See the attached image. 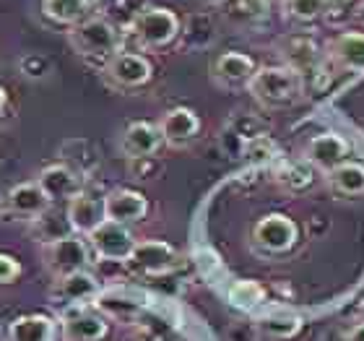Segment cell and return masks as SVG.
I'll return each mask as SVG.
<instances>
[{
    "label": "cell",
    "instance_id": "obj_1",
    "mask_svg": "<svg viewBox=\"0 0 364 341\" xmlns=\"http://www.w3.org/2000/svg\"><path fill=\"white\" fill-rule=\"evenodd\" d=\"M252 97L268 107L291 105L302 94V78L296 68H284V65H266L258 68L250 78Z\"/></svg>",
    "mask_w": 364,
    "mask_h": 341
},
{
    "label": "cell",
    "instance_id": "obj_2",
    "mask_svg": "<svg viewBox=\"0 0 364 341\" xmlns=\"http://www.w3.org/2000/svg\"><path fill=\"white\" fill-rule=\"evenodd\" d=\"M68 42L84 58H112L120 45V34L107 19H86L70 26Z\"/></svg>",
    "mask_w": 364,
    "mask_h": 341
},
{
    "label": "cell",
    "instance_id": "obj_3",
    "mask_svg": "<svg viewBox=\"0 0 364 341\" xmlns=\"http://www.w3.org/2000/svg\"><path fill=\"white\" fill-rule=\"evenodd\" d=\"M177 34H180V19L169 8H144L133 19V37L144 47H164L175 42Z\"/></svg>",
    "mask_w": 364,
    "mask_h": 341
},
{
    "label": "cell",
    "instance_id": "obj_4",
    "mask_svg": "<svg viewBox=\"0 0 364 341\" xmlns=\"http://www.w3.org/2000/svg\"><path fill=\"white\" fill-rule=\"evenodd\" d=\"M136 243L138 240L125 224H117V221L109 219L102 221L89 235L91 251L97 253L99 258H105V261H117V263H122V261H128L133 256Z\"/></svg>",
    "mask_w": 364,
    "mask_h": 341
},
{
    "label": "cell",
    "instance_id": "obj_5",
    "mask_svg": "<svg viewBox=\"0 0 364 341\" xmlns=\"http://www.w3.org/2000/svg\"><path fill=\"white\" fill-rule=\"evenodd\" d=\"M89 258H91L89 243L78 235H70L65 240L45 245V266L55 276H68V273L86 271Z\"/></svg>",
    "mask_w": 364,
    "mask_h": 341
},
{
    "label": "cell",
    "instance_id": "obj_6",
    "mask_svg": "<svg viewBox=\"0 0 364 341\" xmlns=\"http://www.w3.org/2000/svg\"><path fill=\"white\" fill-rule=\"evenodd\" d=\"M299 229L289 216L284 214H268L263 219H258L255 229H252V240L258 248L268 253H284L296 243Z\"/></svg>",
    "mask_w": 364,
    "mask_h": 341
},
{
    "label": "cell",
    "instance_id": "obj_7",
    "mask_svg": "<svg viewBox=\"0 0 364 341\" xmlns=\"http://www.w3.org/2000/svg\"><path fill=\"white\" fill-rule=\"evenodd\" d=\"M107 78L112 84L122 86V89H136V86H144L151 81V63L146 61L144 55L138 53H114L109 61H107L105 68Z\"/></svg>",
    "mask_w": 364,
    "mask_h": 341
},
{
    "label": "cell",
    "instance_id": "obj_8",
    "mask_svg": "<svg viewBox=\"0 0 364 341\" xmlns=\"http://www.w3.org/2000/svg\"><path fill=\"white\" fill-rule=\"evenodd\" d=\"M128 263L136 271L156 276V273H167L169 268H175L177 251L164 240H146V243H136V251L128 258Z\"/></svg>",
    "mask_w": 364,
    "mask_h": 341
},
{
    "label": "cell",
    "instance_id": "obj_9",
    "mask_svg": "<svg viewBox=\"0 0 364 341\" xmlns=\"http://www.w3.org/2000/svg\"><path fill=\"white\" fill-rule=\"evenodd\" d=\"M149 214V201H146L144 193L130 188L112 190L105 196V216L109 221H117V224H136Z\"/></svg>",
    "mask_w": 364,
    "mask_h": 341
},
{
    "label": "cell",
    "instance_id": "obj_10",
    "mask_svg": "<svg viewBox=\"0 0 364 341\" xmlns=\"http://www.w3.org/2000/svg\"><path fill=\"white\" fill-rule=\"evenodd\" d=\"M68 221L73 232L78 235H91L94 229L107 219L105 216V198L94 196V193H86V190H78L76 196L68 201Z\"/></svg>",
    "mask_w": 364,
    "mask_h": 341
},
{
    "label": "cell",
    "instance_id": "obj_11",
    "mask_svg": "<svg viewBox=\"0 0 364 341\" xmlns=\"http://www.w3.org/2000/svg\"><path fill=\"white\" fill-rule=\"evenodd\" d=\"M120 144H122V152L128 154L130 159H149L151 154L159 152L164 138H161L159 125L138 120V122H130L128 128L122 130Z\"/></svg>",
    "mask_w": 364,
    "mask_h": 341
},
{
    "label": "cell",
    "instance_id": "obj_12",
    "mask_svg": "<svg viewBox=\"0 0 364 341\" xmlns=\"http://www.w3.org/2000/svg\"><path fill=\"white\" fill-rule=\"evenodd\" d=\"M346 154H349V141L341 138L338 133H323V136H315L307 144V162L312 167L323 169V172H331L338 164H343Z\"/></svg>",
    "mask_w": 364,
    "mask_h": 341
},
{
    "label": "cell",
    "instance_id": "obj_13",
    "mask_svg": "<svg viewBox=\"0 0 364 341\" xmlns=\"http://www.w3.org/2000/svg\"><path fill=\"white\" fill-rule=\"evenodd\" d=\"M159 130L169 146H188L200 133V117L188 107H175L164 112V117L159 120Z\"/></svg>",
    "mask_w": 364,
    "mask_h": 341
},
{
    "label": "cell",
    "instance_id": "obj_14",
    "mask_svg": "<svg viewBox=\"0 0 364 341\" xmlns=\"http://www.w3.org/2000/svg\"><path fill=\"white\" fill-rule=\"evenodd\" d=\"M50 206H53V201L45 196L39 182H21V185L8 190L6 196L8 211L16 214V216H23V219H34L42 211H47Z\"/></svg>",
    "mask_w": 364,
    "mask_h": 341
},
{
    "label": "cell",
    "instance_id": "obj_15",
    "mask_svg": "<svg viewBox=\"0 0 364 341\" xmlns=\"http://www.w3.org/2000/svg\"><path fill=\"white\" fill-rule=\"evenodd\" d=\"M255 61L245 53H221L213 63V78L224 86H242L250 84L255 76Z\"/></svg>",
    "mask_w": 364,
    "mask_h": 341
},
{
    "label": "cell",
    "instance_id": "obj_16",
    "mask_svg": "<svg viewBox=\"0 0 364 341\" xmlns=\"http://www.w3.org/2000/svg\"><path fill=\"white\" fill-rule=\"evenodd\" d=\"M39 188L45 190V196L50 201H60V198H73L81 190V177H78L68 164H53V167H45L37 177Z\"/></svg>",
    "mask_w": 364,
    "mask_h": 341
},
{
    "label": "cell",
    "instance_id": "obj_17",
    "mask_svg": "<svg viewBox=\"0 0 364 341\" xmlns=\"http://www.w3.org/2000/svg\"><path fill=\"white\" fill-rule=\"evenodd\" d=\"M29 221H31V237L42 245H53V243H58V240H65V237L73 235L68 214L58 211V209H53V206Z\"/></svg>",
    "mask_w": 364,
    "mask_h": 341
},
{
    "label": "cell",
    "instance_id": "obj_18",
    "mask_svg": "<svg viewBox=\"0 0 364 341\" xmlns=\"http://www.w3.org/2000/svg\"><path fill=\"white\" fill-rule=\"evenodd\" d=\"M109 331L107 320L97 313L78 310L65 318L63 323V336L65 341H102Z\"/></svg>",
    "mask_w": 364,
    "mask_h": 341
},
{
    "label": "cell",
    "instance_id": "obj_19",
    "mask_svg": "<svg viewBox=\"0 0 364 341\" xmlns=\"http://www.w3.org/2000/svg\"><path fill=\"white\" fill-rule=\"evenodd\" d=\"M99 292V281L89 271H76L68 276H58L53 287V300L63 303H84Z\"/></svg>",
    "mask_w": 364,
    "mask_h": 341
},
{
    "label": "cell",
    "instance_id": "obj_20",
    "mask_svg": "<svg viewBox=\"0 0 364 341\" xmlns=\"http://www.w3.org/2000/svg\"><path fill=\"white\" fill-rule=\"evenodd\" d=\"M333 61L346 70H364V31L338 34L331 45Z\"/></svg>",
    "mask_w": 364,
    "mask_h": 341
},
{
    "label": "cell",
    "instance_id": "obj_21",
    "mask_svg": "<svg viewBox=\"0 0 364 341\" xmlns=\"http://www.w3.org/2000/svg\"><path fill=\"white\" fill-rule=\"evenodd\" d=\"M53 336V320L39 313H29L16 318L8 328V339L11 341H50Z\"/></svg>",
    "mask_w": 364,
    "mask_h": 341
},
{
    "label": "cell",
    "instance_id": "obj_22",
    "mask_svg": "<svg viewBox=\"0 0 364 341\" xmlns=\"http://www.w3.org/2000/svg\"><path fill=\"white\" fill-rule=\"evenodd\" d=\"M42 11L53 21L76 26L91 19V0H42Z\"/></svg>",
    "mask_w": 364,
    "mask_h": 341
},
{
    "label": "cell",
    "instance_id": "obj_23",
    "mask_svg": "<svg viewBox=\"0 0 364 341\" xmlns=\"http://www.w3.org/2000/svg\"><path fill=\"white\" fill-rule=\"evenodd\" d=\"M328 182L341 196H362L364 193V164L343 162L336 169L328 172Z\"/></svg>",
    "mask_w": 364,
    "mask_h": 341
},
{
    "label": "cell",
    "instance_id": "obj_24",
    "mask_svg": "<svg viewBox=\"0 0 364 341\" xmlns=\"http://www.w3.org/2000/svg\"><path fill=\"white\" fill-rule=\"evenodd\" d=\"M221 6H224V14L237 23L258 21L268 11L266 0H227V3H221Z\"/></svg>",
    "mask_w": 364,
    "mask_h": 341
},
{
    "label": "cell",
    "instance_id": "obj_25",
    "mask_svg": "<svg viewBox=\"0 0 364 341\" xmlns=\"http://www.w3.org/2000/svg\"><path fill=\"white\" fill-rule=\"evenodd\" d=\"M299 328H302V318H296V315H268V318L258 320V331L271 339H291Z\"/></svg>",
    "mask_w": 364,
    "mask_h": 341
},
{
    "label": "cell",
    "instance_id": "obj_26",
    "mask_svg": "<svg viewBox=\"0 0 364 341\" xmlns=\"http://www.w3.org/2000/svg\"><path fill=\"white\" fill-rule=\"evenodd\" d=\"M281 8H284V14L289 19H294V21H315L320 16L326 14L328 6L323 0H281Z\"/></svg>",
    "mask_w": 364,
    "mask_h": 341
},
{
    "label": "cell",
    "instance_id": "obj_27",
    "mask_svg": "<svg viewBox=\"0 0 364 341\" xmlns=\"http://www.w3.org/2000/svg\"><path fill=\"white\" fill-rule=\"evenodd\" d=\"M232 300L242 308H252L255 303L263 300V289L255 284V281H237L232 287Z\"/></svg>",
    "mask_w": 364,
    "mask_h": 341
},
{
    "label": "cell",
    "instance_id": "obj_28",
    "mask_svg": "<svg viewBox=\"0 0 364 341\" xmlns=\"http://www.w3.org/2000/svg\"><path fill=\"white\" fill-rule=\"evenodd\" d=\"M21 276V266L16 263V258L0 253V284H11Z\"/></svg>",
    "mask_w": 364,
    "mask_h": 341
},
{
    "label": "cell",
    "instance_id": "obj_29",
    "mask_svg": "<svg viewBox=\"0 0 364 341\" xmlns=\"http://www.w3.org/2000/svg\"><path fill=\"white\" fill-rule=\"evenodd\" d=\"M349 341H364V323H359L354 331L349 334Z\"/></svg>",
    "mask_w": 364,
    "mask_h": 341
},
{
    "label": "cell",
    "instance_id": "obj_30",
    "mask_svg": "<svg viewBox=\"0 0 364 341\" xmlns=\"http://www.w3.org/2000/svg\"><path fill=\"white\" fill-rule=\"evenodd\" d=\"M328 8H333V6H346V3H351V0H323Z\"/></svg>",
    "mask_w": 364,
    "mask_h": 341
},
{
    "label": "cell",
    "instance_id": "obj_31",
    "mask_svg": "<svg viewBox=\"0 0 364 341\" xmlns=\"http://www.w3.org/2000/svg\"><path fill=\"white\" fill-rule=\"evenodd\" d=\"M6 102H8V94H6V89L0 86V112H3V107H6Z\"/></svg>",
    "mask_w": 364,
    "mask_h": 341
},
{
    "label": "cell",
    "instance_id": "obj_32",
    "mask_svg": "<svg viewBox=\"0 0 364 341\" xmlns=\"http://www.w3.org/2000/svg\"><path fill=\"white\" fill-rule=\"evenodd\" d=\"M200 3H208V6H221V3H227V0H200Z\"/></svg>",
    "mask_w": 364,
    "mask_h": 341
}]
</instances>
